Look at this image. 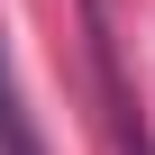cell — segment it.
I'll return each instance as SVG.
<instances>
[{
  "label": "cell",
  "instance_id": "obj_1",
  "mask_svg": "<svg viewBox=\"0 0 155 155\" xmlns=\"http://www.w3.org/2000/svg\"><path fill=\"white\" fill-rule=\"evenodd\" d=\"M0 155H46L28 101H18V73H9V46H0Z\"/></svg>",
  "mask_w": 155,
  "mask_h": 155
}]
</instances>
